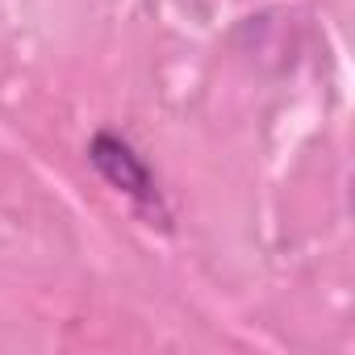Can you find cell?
<instances>
[{"instance_id": "6da1fadb", "label": "cell", "mask_w": 355, "mask_h": 355, "mask_svg": "<svg viewBox=\"0 0 355 355\" xmlns=\"http://www.w3.org/2000/svg\"><path fill=\"white\" fill-rule=\"evenodd\" d=\"M88 163L101 171V180H105L109 189L125 193V197H130L138 209H146L150 218L159 214V222L167 226V209H163V193H159V184H155V175H150L146 159H142L121 134H113V130L92 134V142H88Z\"/></svg>"}]
</instances>
